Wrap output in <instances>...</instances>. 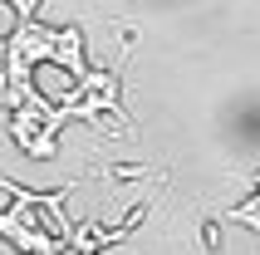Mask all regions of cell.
Returning <instances> with one entry per match:
<instances>
[{
  "mask_svg": "<svg viewBox=\"0 0 260 255\" xmlns=\"http://www.w3.org/2000/svg\"><path fill=\"white\" fill-rule=\"evenodd\" d=\"M255 182H260V172H255ZM226 221H241V226H255L260 231V197L246 201V206H236V211H226Z\"/></svg>",
  "mask_w": 260,
  "mask_h": 255,
  "instance_id": "1",
  "label": "cell"
},
{
  "mask_svg": "<svg viewBox=\"0 0 260 255\" xmlns=\"http://www.w3.org/2000/svg\"><path fill=\"white\" fill-rule=\"evenodd\" d=\"M35 5H40V0H15V15H20V20H35Z\"/></svg>",
  "mask_w": 260,
  "mask_h": 255,
  "instance_id": "2",
  "label": "cell"
}]
</instances>
